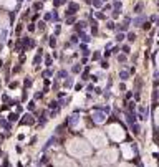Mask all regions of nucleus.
<instances>
[{
    "instance_id": "obj_19",
    "label": "nucleus",
    "mask_w": 159,
    "mask_h": 167,
    "mask_svg": "<svg viewBox=\"0 0 159 167\" xmlns=\"http://www.w3.org/2000/svg\"><path fill=\"white\" fill-rule=\"evenodd\" d=\"M38 28H40V30L45 28V23H43V22H40V23H38Z\"/></svg>"
},
{
    "instance_id": "obj_14",
    "label": "nucleus",
    "mask_w": 159,
    "mask_h": 167,
    "mask_svg": "<svg viewBox=\"0 0 159 167\" xmlns=\"http://www.w3.org/2000/svg\"><path fill=\"white\" fill-rule=\"evenodd\" d=\"M121 79H128V73H126V71H121Z\"/></svg>"
},
{
    "instance_id": "obj_5",
    "label": "nucleus",
    "mask_w": 159,
    "mask_h": 167,
    "mask_svg": "<svg viewBox=\"0 0 159 167\" xmlns=\"http://www.w3.org/2000/svg\"><path fill=\"white\" fill-rule=\"evenodd\" d=\"M141 23H146V18L144 17H138V18H134V20H133V25H136V27H139Z\"/></svg>"
},
{
    "instance_id": "obj_2",
    "label": "nucleus",
    "mask_w": 159,
    "mask_h": 167,
    "mask_svg": "<svg viewBox=\"0 0 159 167\" xmlns=\"http://www.w3.org/2000/svg\"><path fill=\"white\" fill-rule=\"evenodd\" d=\"M91 139H93V142H95V146H103V144H105V139H103L101 134H96V132H93Z\"/></svg>"
},
{
    "instance_id": "obj_4",
    "label": "nucleus",
    "mask_w": 159,
    "mask_h": 167,
    "mask_svg": "<svg viewBox=\"0 0 159 167\" xmlns=\"http://www.w3.org/2000/svg\"><path fill=\"white\" fill-rule=\"evenodd\" d=\"M78 8H80V7H78V4H70V7H68V12H66V13H68V15H73V13H76Z\"/></svg>"
},
{
    "instance_id": "obj_8",
    "label": "nucleus",
    "mask_w": 159,
    "mask_h": 167,
    "mask_svg": "<svg viewBox=\"0 0 159 167\" xmlns=\"http://www.w3.org/2000/svg\"><path fill=\"white\" fill-rule=\"evenodd\" d=\"M65 2H66V0H55V2H53V5H55V7H60V5L65 4Z\"/></svg>"
},
{
    "instance_id": "obj_3",
    "label": "nucleus",
    "mask_w": 159,
    "mask_h": 167,
    "mask_svg": "<svg viewBox=\"0 0 159 167\" xmlns=\"http://www.w3.org/2000/svg\"><path fill=\"white\" fill-rule=\"evenodd\" d=\"M111 134H113V137H114V139H121V137H123L121 128H118V126H113V128H111Z\"/></svg>"
},
{
    "instance_id": "obj_16",
    "label": "nucleus",
    "mask_w": 159,
    "mask_h": 167,
    "mask_svg": "<svg viewBox=\"0 0 159 167\" xmlns=\"http://www.w3.org/2000/svg\"><path fill=\"white\" fill-rule=\"evenodd\" d=\"M143 28H144V30H149V28H151V23H148V22H146L144 25H143Z\"/></svg>"
},
{
    "instance_id": "obj_11",
    "label": "nucleus",
    "mask_w": 159,
    "mask_h": 167,
    "mask_svg": "<svg viewBox=\"0 0 159 167\" xmlns=\"http://www.w3.org/2000/svg\"><path fill=\"white\" fill-rule=\"evenodd\" d=\"M81 40H83V42H90L91 38H90L88 35H85V33H81Z\"/></svg>"
},
{
    "instance_id": "obj_17",
    "label": "nucleus",
    "mask_w": 159,
    "mask_h": 167,
    "mask_svg": "<svg viewBox=\"0 0 159 167\" xmlns=\"http://www.w3.org/2000/svg\"><path fill=\"white\" fill-rule=\"evenodd\" d=\"M52 18H53V13H46L45 15V20H52Z\"/></svg>"
},
{
    "instance_id": "obj_6",
    "label": "nucleus",
    "mask_w": 159,
    "mask_h": 167,
    "mask_svg": "<svg viewBox=\"0 0 159 167\" xmlns=\"http://www.w3.org/2000/svg\"><path fill=\"white\" fill-rule=\"evenodd\" d=\"M85 22H80V23H76V32H83V30H85Z\"/></svg>"
},
{
    "instance_id": "obj_7",
    "label": "nucleus",
    "mask_w": 159,
    "mask_h": 167,
    "mask_svg": "<svg viewBox=\"0 0 159 167\" xmlns=\"http://www.w3.org/2000/svg\"><path fill=\"white\" fill-rule=\"evenodd\" d=\"M91 32H93V33L98 32V25H96V22H95V20L91 22Z\"/></svg>"
},
{
    "instance_id": "obj_12",
    "label": "nucleus",
    "mask_w": 159,
    "mask_h": 167,
    "mask_svg": "<svg viewBox=\"0 0 159 167\" xmlns=\"http://www.w3.org/2000/svg\"><path fill=\"white\" fill-rule=\"evenodd\" d=\"M123 38H124V35H123V33H118V35H116V42H121Z\"/></svg>"
},
{
    "instance_id": "obj_9",
    "label": "nucleus",
    "mask_w": 159,
    "mask_h": 167,
    "mask_svg": "<svg viewBox=\"0 0 159 167\" xmlns=\"http://www.w3.org/2000/svg\"><path fill=\"white\" fill-rule=\"evenodd\" d=\"M128 40H129V42H134L136 35H134V33H128Z\"/></svg>"
},
{
    "instance_id": "obj_20",
    "label": "nucleus",
    "mask_w": 159,
    "mask_h": 167,
    "mask_svg": "<svg viewBox=\"0 0 159 167\" xmlns=\"http://www.w3.org/2000/svg\"><path fill=\"white\" fill-rule=\"evenodd\" d=\"M33 8H35V10H40V8H42V4H35V7H33Z\"/></svg>"
},
{
    "instance_id": "obj_18",
    "label": "nucleus",
    "mask_w": 159,
    "mask_h": 167,
    "mask_svg": "<svg viewBox=\"0 0 159 167\" xmlns=\"http://www.w3.org/2000/svg\"><path fill=\"white\" fill-rule=\"evenodd\" d=\"M75 22V17H70V18H66V23H73Z\"/></svg>"
},
{
    "instance_id": "obj_21",
    "label": "nucleus",
    "mask_w": 159,
    "mask_h": 167,
    "mask_svg": "<svg viewBox=\"0 0 159 167\" xmlns=\"http://www.w3.org/2000/svg\"><path fill=\"white\" fill-rule=\"evenodd\" d=\"M123 51L124 53H129V46H123Z\"/></svg>"
},
{
    "instance_id": "obj_15",
    "label": "nucleus",
    "mask_w": 159,
    "mask_h": 167,
    "mask_svg": "<svg viewBox=\"0 0 159 167\" xmlns=\"http://www.w3.org/2000/svg\"><path fill=\"white\" fill-rule=\"evenodd\" d=\"M114 28V23L113 22H108V30H113Z\"/></svg>"
},
{
    "instance_id": "obj_10",
    "label": "nucleus",
    "mask_w": 159,
    "mask_h": 167,
    "mask_svg": "<svg viewBox=\"0 0 159 167\" xmlns=\"http://www.w3.org/2000/svg\"><path fill=\"white\" fill-rule=\"evenodd\" d=\"M141 10H143V4H138V5L134 7V12H136V13H139Z\"/></svg>"
},
{
    "instance_id": "obj_1",
    "label": "nucleus",
    "mask_w": 159,
    "mask_h": 167,
    "mask_svg": "<svg viewBox=\"0 0 159 167\" xmlns=\"http://www.w3.org/2000/svg\"><path fill=\"white\" fill-rule=\"evenodd\" d=\"M70 152H73L75 156H81V154H88L90 149L85 146L83 141H73L70 144Z\"/></svg>"
},
{
    "instance_id": "obj_22",
    "label": "nucleus",
    "mask_w": 159,
    "mask_h": 167,
    "mask_svg": "<svg viewBox=\"0 0 159 167\" xmlns=\"http://www.w3.org/2000/svg\"><path fill=\"white\" fill-rule=\"evenodd\" d=\"M96 17H98V18H105V15H103L101 12H98V13H96Z\"/></svg>"
},
{
    "instance_id": "obj_13",
    "label": "nucleus",
    "mask_w": 159,
    "mask_h": 167,
    "mask_svg": "<svg viewBox=\"0 0 159 167\" xmlns=\"http://www.w3.org/2000/svg\"><path fill=\"white\" fill-rule=\"evenodd\" d=\"M50 38H52V40H50V45L55 46V45H57V40H55V36H50Z\"/></svg>"
}]
</instances>
